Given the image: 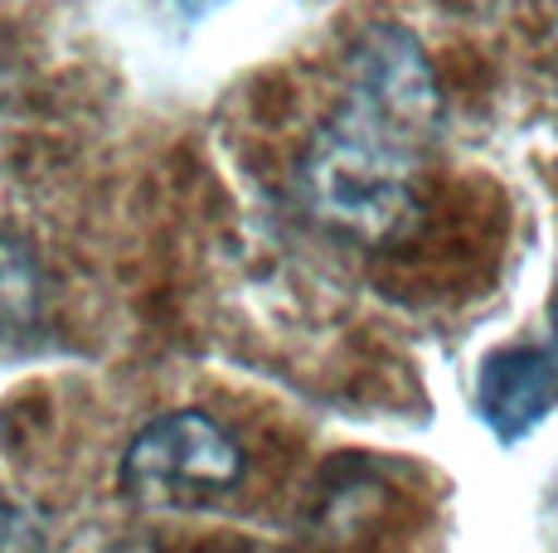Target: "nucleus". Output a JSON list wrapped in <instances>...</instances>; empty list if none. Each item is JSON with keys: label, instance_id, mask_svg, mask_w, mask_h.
Segmentation results:
<instances>
[{"label": "nucleus", "instance_id": "obj_4", "mask_svg": "<svg viewBox=\"0 0 558 553\" xmlns=\"http://www.w3.org/2000/svg\"><path fill=\"white\" fill-rule=\"evenodd\" d=\"M558 403V345L496 349L476 374V408L496 438H524Z\"/></svg>", "mask_w": 558, "mask_h": 553}, {"label": "nucleus", "instance_id": "obj_6", "mask_svg": "<svg viewBox=\"0 0 558 553\" xmlns=\"http://www.w3.org/2000/svg\"><path fill=\"white\" fill-rule=\"evenodd\" d=\"M0 553H49V539L39 519H29L20 505L0 495Z\"/></svg>", "mask_w": 558, "mask_h": 553}, {"label": "nucleus", "instance_id": "obj_5", "mask_svg": "<svg viewBox=\"0 0 558 553\" xmlns=\"http://www.w3.org/2000/svg\"><path fill=\"white\" fill-rule=\"evenodd\" d=\"M45 311V276L15 238H0V340L25 335Z\"/></svg>", "mask_w": 558, "mask_h": 553}, {"label": "nucleus", "instance_id": "obj_3", "mask_svg": "<svg viewBox=\"0 0 558 553\" xmlns=\"http://www.w3.org/2000/svg\"><path fill=\"white\" fill-rule=\"evenodd\" d=\"M345 108L364 116L399 126V132L433 142L437 122H442V88L437 73L427 63L417 35H408L403 25H369L355 39L345 59Z\"/></svg>", "mask_w": 558, "mask_h": 553}, {"label": "nucleus", "instance_id": "obj_1", "mask_svg": "<svg viewBox=\"0 0 558 553\" xmlns=\"http://www.w3.org/2000/svg\"><path fill=\"white\" fill-rule=\"evenodd\" d=\"M417 136L340 102L302 161L306 209L350 238H393L417 209Z\"/></svg>", "mask_w": 558, "mask_h": 553}, {"label": "nucleus", "instance_id": "obj_7", "mask_svg": "<svg viewBox=\"0 0 558 553\" xmlns=\"http://www.w3.org/2000/svg\"><path fill=\"white\" fill-rule=\"evenodd\" d=\"M219 5H229V0H175V10L185 20H204V15H214Z\"/></svg>", "mask_w": 558, "mask_h": 553}, {"label": "nucleus", "instance_id": "obj_2", "mask_svg": "<svg viewBox=\"0 0 558 553\" xmlns=\"http://www.w3.org/2000/svg\"><path fill=\"white\" fill-rule=\"evenodd\" d=\"M243 481V446L229 428L195 408L151 418L122 456V486L156 509H195Z\"/></svg>", "mask_w": 558, "mask_h": 553}]
</instances>
